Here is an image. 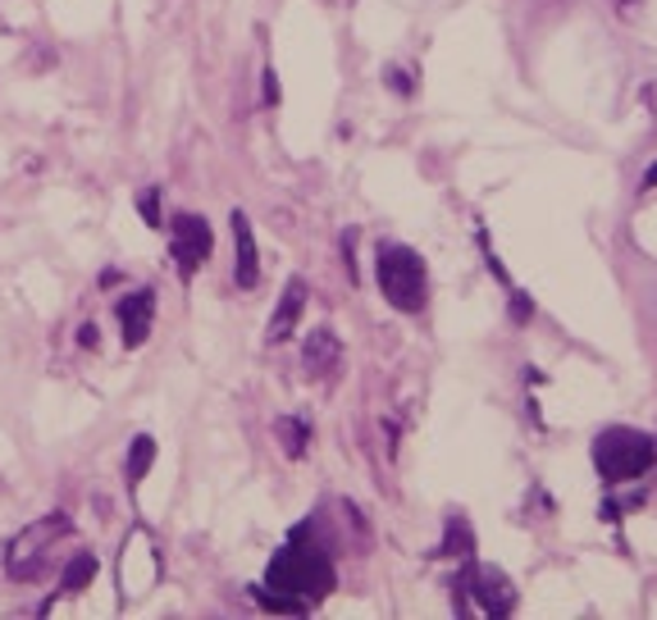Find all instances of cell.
Wrapping results in <instances>:
<instances>
[{"label": "cell", "mask_w": 657, "mask_h": 620, "mask_svg": "<svg viewBox=\"0 0 657 620\" xmlns=\"http://www.w3.org/2000/svg\"><path fill=\"white\" fill-rule=\"evenodd\" d=\"M265 588H270V594H278V598L297 602L302 611L333 594V562H329V552L320 543H310L306 524L274 552V562L265 571Z\"/></svg>", "instance_id": "cell-1"}, {"label": "cell", "mask_w": 657, "mask_h": 620, "mask_svg": "<svg viewBox=\"0 0 657 620\" xmlns=\"http://www.w3.org/2000/svg\"><path fill=\"white\" fill-rule=\"evenodd\" d=\"M374 269H380V288L388 297V306L406 310V315H416V310H425L429 301V274H425V261L412 252V246H380V261H374Z\"/></svg>", "instance_id": "cell-2"}, {"label": "cell", "mask_w": 657, "mask_h": 620, "mask_svg": "<svg viewBox=\"0 0 657 620\" xmlns=\"http://www.w3.org/2000/svg\"><path fill=\"white\" fill-rule=\"evenodd\" d=\"M657 461V443L639 429H607L599 443H593V465L607 484H625L639 479L644 470H653Z\"/></svg>", "instance_id": "cell-3"}, {"label": "cell", "mask_w": 657, "mask_h": 620, "mask_svg": "<svg viewBox=\"0 0 657 620\" xmlns=\"http://www.w3.org/2000/svg\"><path fill=\"white\" fill-rule=\"evenodd\" d=\"M512 607H516V588L497 566H466L457 575V611L503 620L512 616Z\"/></svg>", "instance_id": "cell-4"}, {"label": "cell", "mask_w": 657, "mask_h": 620, "mask_svg": "<svg viewBox=\"0 0 657 620\" xmlns=\"http://www.w3.org/2000/svg\"><path fill=\"white\" fill-rule=\"evenodd\" d=\"M65 534H69V516H65V511H51V516H42V520L28 524V530H19V539H14L10 552H6L10 575H14V579H33V575L46 566V547H51L55 539H65Z\"/></svg>", "instance_id": "cell-5"}, {"label": "cell", "mask_w": 657, "mask_h": 620, "mask_svg": "<svg viewBox=\"0 0 657 620\" xmlns=\"http://www.w3.org/2000/svg\"><path fill=\"white\" fill-rule=\"evenodd\" d=\"M210 246H215V233L201 214H178L174 220V269H178V278H193L210 261Z\"/></svg>", "instance_id": "cell-6"}, {"label": "cell", "mask_w": 657, "mask_h": 620, "mask_svg": "<svg viewBox=\"0 0 657 620\" xmlns=\"http://www.w3.org/2000/svg\"><path fill=\"white\" fill-rule=\"evenodd\" d=\"M114 315H119V329H123V347H142L146 333H151V315H155V292L138 288L129 297H119Z\"/></svg>", "instance_id": "cell-7"}, {"label": "cell", "mask_w": 657, "mask_h": 620, "mask_svg": "<svg viewBox=\"0 0 657 620\" xmlns=\"http://www.w3.org/2000/svg\"><path fill=\"white\" fill-rule=\"evenodd\" d=\"M302 365H306V375L310 379H329L333 369L342 365V343H338V333L333 329H316L306 337V347H302Z\"/></svg>", "instance_id": "cell-8"}, {"label": "cell", "mask_w": 657, "mask_h": 620, "mask_svg": "<svg viewBox=\"0 0 657 620\" xmlns=\"http://www.w3.org/2000/svg\"><path fill=\"white\" fill-rule=\"evenodd\" d=\"M306 278H288V288H284V297H278V310H274V320H270V343H288L293 337V329H297V320H302V310H306Z\"/></svg>", "instance_id": "cell-9"}, {"label": "cell", "mask_w": 657, "mask_h": 620, "mask_svg": "<svg viewBox=\"0 0 657 620\" xmlns=\"http://www.w3.org/2000/svg\"><path fill=\"white\" fill-rule=\"evenodd\" d=\"M233 242H238V288H256V278H261V256H256V237H252V224H247V214L233 210Z\"/></svg>", "instance_id": "cell-10"}, {"label": "cell", "mask_w": 657, "mask_h": 620, "mask_svg": "<svg viewBox=\"0 0 657 620\" xmlns=\"http://www.w3.org/2000/svg\"><path fill=\"white\" fill-rule=\"evenodd\" d=\"M91 579H97V556H91V552H78L74 562H69V571H65V579H59V594H69V598H74V594H83Z\"/></svg>", "instance_id": "cell-11"}, {"label": "cell", "mask_w": 657, "mask_h": 620, "mask_svg": "<svg viewBox=\"0 0 657 620\" xmlns=\"http://www.w3.org/2000/svg\"><path fill=\"white\" fill-rule=\"evenodd\" d=\"M151 465H155V439L151 433H138L133 447H129V488H138L146 479Z\"/></svg>", "instance_id": "cell-12"}, {"label": "cell", "mask_w": 657, "mask_h": 620, "mask_svg": "<svg viewBox=\"0 0 657 620\" xmlns=\"http://www.w3.org/2000/svg\"><path fill=\"white\" fill-rule=\"evenodd\" d=\"M438 552H444V556H466V552H475V534L466 530V520H461V516L448 520V539L438 543Z\"/></svg>", "instance_id": "cell-13"}, {"label": "cell", "mask_w": 657, "mask_h": 620, "mask_svg": "<svg viewBox=\"0 0 657 620\" xmlns=\"http://www.w3.org/2000/svg\"><path fill=\"white\" fill-rule=\"evenodd\" d=\"M274 433H278V443H284V452L288 456H302L306 452V439H310V429H306V420H278L274 424Z\"/></svg>", "instance_id": "cell-14"}, {"label": "cell", "mask_w": 657, "mask_h": 620, "mask_svg": "<svg viewBox=\"0 0 657 620\" xmlns=\"http://www.w3.org/2000/svg\"><path fill=\"white\" fill-rule=\"evenodd\" d=\"M138 214L146 220V229H161V188H146L138 197Z\"/></svg>", "instance_id": "cell-15"}, {"label": "cell", "mask_w": 657, "mask_h": 620, "mask_svg": "<svg viewBox=\"0 0 657 620\" xmlns=\"http://www.w3.org/2000/svg\"><path fill=\"white\" fill-rule=\"evenodd\" d=\"M388 87H393V91H402V97H412V91H416V82L406 78L402 69H388Z\"/></svg>", "instance_id": "cell-16"}, {"label": "cell", "mask_w": 657, "mask_h": 620, "mask_svg": "<svg viewBox=\"0 0 657 620\" xmlns=\"http://www.w3.org/2000/svg\"><path fill=\"white\" fill-rule=\"evenodd\" d=\"M278 101V82H274V74H265V106H274Z\"/></svg>", "instance_id": "cell-17"}]
</instances>
